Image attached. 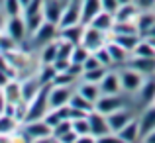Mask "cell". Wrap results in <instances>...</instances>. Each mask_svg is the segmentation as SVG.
Listing matches in <instances>:
<instances>
[{"label": "cell", "mask_w": 155, "mask_h": 143, "mask_svg": "<svg viewBox=\"0 0 155 143\" xmlns=\"http://www.w3.org/2000/svg\"><path fill=\"white\" fill-rule=\"evenodd\" d=\"M120 4H128V2H134V0H118Z\"/></svg>", "instance_id": "obj_47"}, {"label": "cell", "mask_w": 155, "mask_h": 143, "mask_svg": "<svg viewBox=\"0 0 155 143\" xmlns=\"http://www.w3.org/2000/svg\"><path fill=\"white\" fill-rule=\"evenodd\" d=\"M137 12H140V8H137L134 2L120 4L118 10L114 12V18H116V22H134L136 16H137Z\"/></svg>", "instance_id": "obj_23"}, {"label": "cell", "mask_w": 155, "mask_h": 143, "mask_svg": "<svg viewBox=\"0 0 155 143\" xmlns=\"http://www.w3.org/2000/svg\"><path fill=\"white\" fill-rule=\"evenodd\" d=\"M6 24H8V14L2 10V6H0V35L6 31Z\"/></svg>", "instance_id": "obj_41"}, {"label": "cell", "mask_w": 155, "mask_h": 143, "mask_svg": "<svg viewBox=\"0 0 155 143\" xmlns=\"http://www.w3.org/2000/svg\"><path fill=\"white\" fill-rule=\"evenodd\" d=\"M91 55V51H88L87 47L83 45V43H77L75 47H73V51H71V63H75V65H83L84 61H87V57Z\"/></svg>", "instance_id": "obj_33"}, {"label": "cell", "mask_w": 155, "mask_h": 143, "mask_svg": "<svg viewBox=\"0 0 155 143\" xmlns=\"http://www.w3.org/2000/svg\"><path fill=\"white\" fill-rule=\"evenodd\" d=\"M106 47H108V51H110V57H112L114 67H122V65H126V63H128V59H130V55H132L130 51H126L124 47L118 45L116 41H112V39H108Z\"/></svg>", "instance_id": "obj_21"}, {"label": "cell", "mask_w": 155, "mask_h": 143, "mask_svg": "<svg viewBox=\"0 0 155 143\" xmlns=\"http://www.w3.org/2000/svg\"><path fill=\"white\" fill-rule=\"evenodd\" d=\"M18 124L20 122L16 120L14 116H8V114H0V139L6 135H12V133L18 129Z\"/></svg>", "instance_id": "obj_28"}, {"label": "cell", "mask_w": 155, "mask_h": 143, "mask_svg": "<svg viewBox=\"0 0 155 143\" xmlns=\"http://www.w3.org/2000/svg\"><path fill=\"white\" fill-rule=\"evenodd\" d=\"M126 65L137 69V71L143 73L145 76L155 75V57H136V55H130V59H128Z\"/></svg>", "instance_id": "obj_16"}, {"label": "cell", "mask_w": 155, "mask_h": 143, "mask_svg": "<svg viewBox=\"0 0 155 143\" xmlns=\"http://www.w3.org/2000/svg\"><path fill=\"white\" fill-rule=\"evenodd\" d=\"M102 10V2L100 0H81V24H91L98 12Z\"/></svg>", "instance_id": "obj_19"}, {"label": "cell", "mask_w": 155, "mask_h": 143, "mask_svg": "<svg viewBox=\"0 0 155 143\" xmlns=\"http://www.w3.org/2000/svg\"><path fill=\"white\" fill-rule=\"evenodd\" d=\"M57 47H59L57 39H53V41L39 47L41 49V51H39V61H41V65H51L53 61L57 59Z\"/></svg>", "instance_id": "obj_27"}, {"label": "cell", "mask_w": 155, "mask_h": 143, "mask_svg": "<svg viewBox=\"0 0 155 143\" xmlns=\"http://www.w3.org/2000/svg\"><path fill=\"white\" fill-rule=\"evenodd\" d=\"M118 75H120L122 90H124L126 94H130V96L136 94V92L140 90V86L143 84V80L147 79L143 73H140L137 69L130 67V65H122V67H118Z\"/></svg>", "instance_id": "obj_1"}, {"label": "cell", "mask_w": 155, "mask_h": 143, "mask_svg": "<svg viewBox=\"0 0 155 143\" xmlns=\"http://www.w3.org/2000/svg\"><path fill=\"white\" fill-rule=\"evenodd\" d=\"M57 71L53 65H41V69H39L38 73V79L41 84H53V79H55Z\"/></svg>", "instance_id": "obj_34"}, {"label": "cell", "mask_w": 155, "mask_h": 143, "mask_svg": "<svg viewBox=\"0 0 155 143\" xmlns=\"http://www.w3.org/2000/svg\"><path fill=\"white\" fill-rule=\"evenodd\" d=\"M145 35H155V24L151 26V30H149V31H147V34H145ZM145 35H143V37H145Z\"/></svg>", "instance_id": "obj_46"}, {"label": "cell", "mask_w": 155, "mask_h": 143, "mask_svg": "<svg viewBox=\"0 0 155 143\" xmlns=\"http://www.w3.org/2000/svg\"><path fill=\"white\" fill-rule=\"evenodd\" d=\"M0 4H2V0H0Z\"/></svg>", "instance_id": "obj_48"}, {"label": "cell", "mask_w": 155, "mask_h": 143, "mask_svg": "<svg viewBox=\"0 0 155 143\" xmlns=\"http://www.w3.org/2000/svg\"><path fill=\"white\" fill-rule=\"evenodd\" d=\"M114 22H116V18H114L112 12H106V10H100L98 14L94 16V18L91 20V26L98 28V30L106 31V34H110V30H112Z\"/></svg>", "instance_id": "obj_22"}, {"label": "cell", "mask_w": 155, "mask_h": 143, "mask_svg": "<svg viewBox=\"0 0 155 143\" xmlns=\"http://www.w3.org/2000/svg\"><path fill=\"white\" fill-rule=\"evenodd\" d=\"M132 55H136V57H155V47L145 37H141L140 41H137V45L134 47Z\"/></svg>", "instance_id": "obj_31"}, {"label": "cell", "mask_w": 155, "mask_h": 143, "mask_svg": "<svg viewBox=\"0 0 155 143\" xmlns=\"http://www.w3.org/2000/svg\"><path fill=\"white\" fill-rule=\"evenodd\" d=\"M20 84H22V100L24 102H31L34 96L39 92V88L43 86V84L39 83L38 75H31V76H28V79H24Z\"/></svg>", "instance_id": "obj_20"}, {"label": "cell", "mask_w": 155, "mask_h": 143, "mask_svg": "<svg viewBox=\"0 0 155 143\" xmlns=\"http://www.w3.org/2000/svg\"><path fill=\"white\" fill-rule=\"evenodd\" d=\"M49 86L51 84H43L39 88V92L34 96V100L28 102V114L24 122H31V120H43V116L49 110V102H47V96H49Z\"/></svg>", "instance_id": "obj_2"}, {"label": "cell", "mask_w": 155, "mask_h": 143, "mask_svg": "<svg viewBox=\"0 0 155 143\" xmlns=\"http://www.w3.org/2000/svg\"><path fill=\"white\" fill-rule=\"evenodd\" d=\"M134 4H136L140 10H153L155 0H134Z\"/></svg>", "instance_id": "obj_40"}, {"label": "cell", "mask_w": 155, "mask_h": 143, "mask_svg": "<svg viewBox=\"0 0 155 143\" xmlns=\"http://www.w3.org/2000/svg\"><path fill=\"white\" fill-rule=\"evenodd\" d=\"M0 6L8 14V18H12V16H24V8L20 4V0H2Z\"/></svg>", "instance_id": "obj_32"}, {"label": "cell", "mask_w": 155, "mask_h": 143, "mask_svg": "<svg viewBox=\"0 0 155 143\" xmlns=\"http://www.w3.org/2000/svg\"><path fill=\"white\" fill-rule=\"evenodd\" d=\"M94 55L98 57V61L104 65V67H114V63H112V57H110V51H108V47H100V49H96L94 51Z\"/></svg>", "instance_id": "obj_37"}, {"label": "cell", "mask_w": 155, "mask_h": 143, "mask_svg": "<svg viewBox=\"0 0 155 143\" xmlns=\"http://www.w3.org/2000/svg\"><path fill=\"white\" fill-rule=\"evenodd\" d=\"M69 106L79 108V110H83V112H87V114H91L92 110H94V102H91L88 98H84L83 94H79L77 90H75V94L71 96V100H69Z\"/></svg>", "instance_id": "obj_29"}, {"label": "cell", "mask_w": 155, "mask_h": 143, "mask_svg": "<svg viewBox=\"0 0 155 143\" xmlns=\"http://www.w3.org/2000/svg\"><path fill=\"white\" fill-rule=\"evenodd\" d=\"M137 122H140V137L143 139L149 132L155 129V102L141 110V114L137 116Z\"/></svg>", "instance_id": "obj_12"}, {"label": "cell", "mask_w": 155, "mask_h": 143, "mask_svg": "<svg viewBox=\"0 0 155 143\" xmlns=\"http://www.w3.org/2000/svg\"><path fill=\"white\" fill-rule=\"evenodd\" d=\"M153 10H155V6H153Z\"/></svg>", "instance_id": "obj_49"}, {"label": "cell", "mask_w": 155, "mask_h": 143, "mask_svg": "<svg viewBox=\"0 0 155 143\" xmlns=\"http://www.w3.org/2000/svg\"><path fill=\"white\" fill-rule=\"evenodd\" d=\"M153 102H155V75L147 76L143 84L140 86V90L134 94V104H140L141 108L153 104Z\"/></svg>", "instance_id": "obj_8"}, {"label": "cell", "mask_w": 155, "mask_h": 143, "mask_svg": "<svg viewBox=\"0 0 155 143\" xmlns=\"http://www.w3.org/2000/svg\"><path fill=\"white\" fill-rule=\"evenodd\" d=\"M118 137L122 139V143H136V141H141L140 137V122H137V116L132 118L124 128L118 132Z\"/></svg>", "instance_id": "obj_15"}, {"label": "cell", "mask_w": 155, "mask_h": 143, "mask_svg": "<svg viewBox=\"0 0 155 143\" xmlns=\"http://www.w3.org/2000/svg\"><path fill=\"white\" fill-rule=\"evenodd\" d=\"M2 92H4V98H6V102H12V104H16V102L22 100V84H20L16 79H10V80H8V83L2 86Z\"/></svg>", "instance_id": "obj_25"}, {"label": "cell", "mask_w": 155, "mask_h": 143, "mask_svg": "<svg viewBox=\"0 0 155 143\" xmlns=\"http://www.w3.org/2000/svg\"><path fill=\"white\" fill-rule=\"evenodd\" d=\"M83 31H84V24L65 26V28H59V34H57V37L63 39V41L73 43V45H77V43H81V39H83Z\"/></svg>", "instance_id": "obj_17"}, {"label": "cell", "mask_w": 155, "mask_h": 143, "mask_svg": "<svg viewBox=\"0 0 155 143\" xmlns=\"http://www.w3.org/2000/svg\"><path fill=\"white\" fill-rule=\"evenodd\" d=\"M110 39H112V41H116L118 45H122L126 51L132 53L134 47L137 45V41L141 39V35L140 34H118V35H110Z\"/></svg>", "instance_id": "obj_26"}, {"label": "cell", "mask_w": 155, "mask_h": 143, "mask_svg": "<svg viewBox=\"0 0 155 143\" xmlns=\"http://www.w3.org/2000/svg\"><path fill=\"white\" fill-rule=\"evenodd\" d=\"M75 94V84H51L49 86V108H59V106L69 104L71 96Z\"/></svg>", "instance_id": "obj_5"}, {"label": "cell", "mask_w": 155, "mask_h": 143, "mask_svg": "<svg viewBox=\"0 0 155 143\" xmlns=\"http://www.w3.org/2000/svg\"><path fill=\"white\" fill-rule=\"evenodd\" d=\"M79 94H83L84 98H88L91 102H96L100 98V86H98V83H88V80H81L79 84H77V88H75Z\"/></svg>", "instance_id": "obj_24"}, {"label": "cell", "mask_w": 155, "mask_h": 143, "mask_svg": "<svg viewBox=\"0 0 155 143\" xmlns=\"http://www.w3.org/2000/svg\"><path fill=\"white\" fill-rule=\"evenodd\" d=\"M130 94H126V92H122V94H100V98L94 102V110L100 114H104V116H108V114L116 112V110L124 108V106L132 104V102L128 100Z\"/></svg>", "instance_id": "obj_3"}, {"label": "cell", "mask_w": 155, "mask_h": 143, "mask_svg": "<svg viewBox=\"0 0 155 143\" xmlns=\"http://www.w3.org/2000/svg\"><path fill=\"white\" fill-rule=\"evenodd\" d=\"M57 34H59V26L45 20V22L30 35V41H31L34 47H41V45H45V43L53 41V39H57Z\"/></svg>", "instance_id": "obj_6"}, {"label": "cell", "mask_w": 155, "mask_h": 143, "mask_svg": "<svg viewBox=\"0 0 155 143\" xmlns=\"http://www.w3.org/2000/svg\"><path fill=\"white\" fill-rule=\"evenodd\" d=\"M136 116H137L136 110L132 108V104H128V106H124V108L116 110V112L108 114V116H106V122H108L110 132H112V133H118L130 120H132V118H136Z\"/></svg>", "instance_id": "obj_7"}, {"label": "cell", "mask_w": 155, "mask_h": 143, "mask_svg": "<svg viewBox=\"0 0 155 143\" xmlns=\"http://www.w3.org/2000/svg\"><path fill=\"white\" fill-rule=\"evenodd\" d=\"M30 2H31V0H20V4H22V8H24V10H26V8L30 6Z\"/></svg>", "instance_id": "obj_45"}, {"label": "cell", "mask_w": 155, "mask_h": 143, "mask_svg": "<svg viewBox=\"0 0 155 143\" xmlns=\"http://www.w3.org/2000/svg\"><path fill=\"white\" fill-rule=\"evenodd\" d=\"M71 125L79 135H84V133H91V125H88V118H77V120H71Z\"/></svg>", "instance_id": "obj_35"}, {"label": "cell", "mask_w": 155, "mask_h": 143, "mask_svg": "<svg viewBox=\"0 0 155 143\" xmlns=\"http://www.w3.org/2000/svg\"><path fill=\"white\" fill-rule=\"evenodd\" d=\"M87 118H88V125H91V133L94 137H100V135L110 133V128H108V122H106V116H104V114L92 110Z\"/></svg>", "instance_id": "obj_13"}, {"label": "cell", "mask_w": 155, "mask_h": 143, "mask_svg": "<svg viewBox=\"0 0 155 143\" xmlns=\"http://www.w3.org/2000/svg\"><path fill=\"white\" fill-rule=\"evenodd\" d=\"M100 92L102 94H122V83H120V75L118 69H108V73L102 76V80L98 83Z\"/></svg>", "instance_id": "obj_11"}, {"label": "cell", "mask_w": 155, "mask_h": 143, "mask_svg": "<svg viewBox=\"0 0 155 143\" xmlns=\"http://www.w3.org/2000/svg\"><path fill=\"white\" fill-rule=\"evenodd\" d=\"M81 24V0H65V8L59 20V28Z\"/></svg>", "instance_id": "obj_10"}, {"label": "cell", "mask_w": 155, "mask_h": 143, "mask_svg": "<svg viewBox=\"0 0 155 143\" xmlns=\"http://www.w3.org/2000/svg\"><path fill=\"white\" fill-rule=\"evenodd\" d=\"M141 141H143V143H155V129H153V132H149Z\"/></svg>", "instance_id": "obj_43"}, {"label": "cell", "mask_w": 155, "mask_h": 143, "mask_svg": "<svg viewBox=\"0 0 155 143\" xmlns=\"http://www.w3.org/2000/svg\"><path fill=\"white\" fill-rule=\"evenodd\" d=\"M69 129H73V125H71V120H61L57 125H53V129H51V135H53V139L57 141V137H61L63 133H67Z\"/></svg>", "instance_id": "obj_36"}, {"label": "cell", "mask_w": 155, "mask_h": 143, "mask_svg": "<svg viewBox=\"0 0 155 143\" xmlns=\"http://www.w3.org/2000/svg\"><path fill=\"white\" fill-rule=\"evenodd\" d=\"M6 35H8L10 39H14L16 43L24 41V39L28 37V26H26V20H24V16H12V18H8Z\"/></svg>", "instance_id": "obj_9"}, {"label": "cell", "mask_w": 155, "mask_h": 143, "mask_svg": "<svg viewBox=\"0 0 155 143\" xmlns=\"http://www.w3.org/2000/svg\"><path fill=\"white\" fill-rule=\"evenodd\" d=\"M102 2V10H106V12H116L118 10V6H120V2L118 0H100Z\"/></svg>", "instance_id": "obj_39"}, {"label": "cell", "mask_w": 155, "mask_h": 143, "mask_svg": "<svg viewBox=\"0 0 155 143\" xmlns=\"http://www.w3.org/2000/svg\"><path fill=\"white\" fill-rule=\"evenodd\" d=\"M4 106H6V98H4V92H2V88H0V114L4 112Z\"/></svg>", "instance_id": "obj_44"}, {"label": "cell", "mask_w": 155, "mask_h": 143, "mask_svg": "<svg viewBox=\"0 0 155 143\" xmlns=\"http://www.w3.org/2000/svg\"><path fill=\"white\" fill-rule=\"evenodd\" d=\"M134 24H136V28H137V34L143 37L155 24V10H140L137 16H136V20H134Z\"/></svg>", "instance_id": "obj_18"}, {"label": "cell", "mask_w": 155, "mask_h": 143, "mask_svg": "<svg viewBox=\"0 0 155 143\" xmlns=\"http://www.w3.org/2000/svg\"><path fill=\"white\" fill-rule=\"evenodd\" d=\"M10 79H14V76H12L8 71H2V69H0V88H2V86H4V84H6Z\"/></svg>", "instance_id": "obj_42"}, {"label": "cell", "mask_w": 155, "mask_h": 143, "mask_svg": "<svg viewBox=\"0 0 155 143\" xmlns=\"http://www.w3.org/2000/svg\"><path fill=\"white\" fill-rule=\"evenodd\" d=\"M77 139H79V133H77L75 129H69L67 133L57 137V143H77Z\"/></svg>", "instance_id": "obj_38"}, {"label": "cell", "mask_w": 155, "mask_h": 143, "mask_svg": "<svg viewBox=\"0 0 155 143\" xmlns=\"http://www.w3.org/2000/svg\"><path fill=\"white\" fill-rule=\"evenodd\" d=\"M108 39H110V34H106V31L98 30V28L87 24V26H84V31H83V39H81V43H83L91 53H94L96 49L104 47L106 43H108Z\"/></svg>", "instance_id": "obj_4"}, {"label": "cell", "mask_w": 155, "mask_h": 143, "mask_svg": "<svg viewBox=\"0 0 155 143\" xmlns=\"http://www.w3.org/2000/svg\"><path fill=\"white\" fill-rule=\"evenodd\" d=\"M63 8H65L63 0H43V18H45L47 22L57 24V26H59Z\"/></svg>", "instance_id": "obj_14"}, {"label": "cell", "mask_w": 155, "mask_h": 143, "mask_svg": "<svg viewBox=\"0 0 155 143\" xmlns=\"http://www.w3.org/2000/svg\"><path fill=\"white\" fill-rule=\"evenodd\" d=\"M110 67H104V65H100V67L96 69H91V71H83V75H81L79 80H88V83H100L102 80V76L108 73Z\"/></svg>", "instance_id": "obj_30"}]
</instances>
